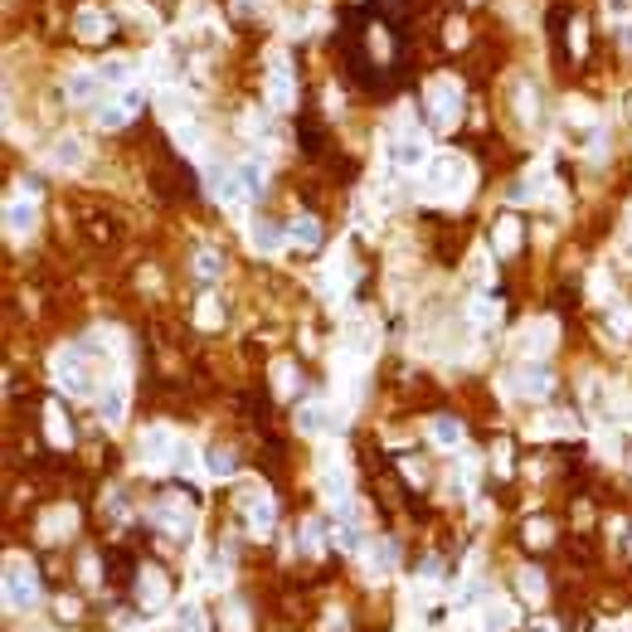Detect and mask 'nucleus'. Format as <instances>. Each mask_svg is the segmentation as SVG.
<instances>
[{"label": "nucleus", "mask_w": 632, "mask_h": 632, "mask_svg": "<svg viewBox=\"0 0 632 632\" xmlns=\"http://www.w3.org/2000/svg\"><path fill=\"white\" fill-rule=\"evenodd\" d=\"M137 594H141V603H146V608H161L165 603V579L156 574V569H146L141 584H137Z\"/></svg>", "instance_id": "13"}, {"label": "nucleus", "mask_w": 632, "mask_h": 632, "mask_svg": "<svg viewBox=\"0 0 632 632\" xmlns=\"http://www.w3.org/2000/svg\"><path fill=\"white\" fill-rule=\"evenodd\" d=\"M287 234H292V244H302V248H316V244H321V224L311 219V214H297Z\"/></svg>", "instance_id": "14"}, {"label": "nucleus", "mask_w": 632, "mask_h": 632, "mask_svg": "<svg viewBox=\"0 0 632 632\" xmlns=\"http://www.w3.org/2000/svg\"><path fill=\"white\" fill-rule=\"evenodd\" d=\"M326 423H331V413L321 409V404H302V409H297V428H302V433H321Z\"/></svg>", "instance_id": "15"}, {"label": "nucleus", "mask_w": 632, "mask_h": 632, "mask_svg": "<svg viewBox=\"0 0 632 632\" xmlns=\"http://www.w3.org/2000/svg\"><path fill=\"white\" fill-rule=\"evenodd\" d=\"M248 521H253V530H273V501L268 496H248Z\"/></svg>", "instance_id": "16"}, {"label": "nucleus", "mask_w": 632, "mask_h": 632, "mask_svg": "<svg viewBox=\"0 0 632 632\" xmlns=\"http://www.w3.org/2000/svg\"><path fill=\"white\" fill-rule=\"evenodd\" d=\"M321 482H326V496H331V501H346V496H351V487H346V472H326Z\"/></svg>", "instance_id": "27"}, {"label": "nucleus", "mask_w": 632, "mask_h": 632, "mask_svg": "<svg viewBox=\"0 0 632 632\" xmlns=\"http://www.w3.org/2000/svg\"><path fill=\"white\" fill-rule=\"evenodd\" d=\"M98 413H103L108 423H122V413H127V389H122V385H108V394L98 399Z\"/></svg>", "instance_id": "12"}, {"label": "nucleus", "mask_w": 632, "mask_h": 632, "mask_svg": "<svg viewBox=\"0 0 632 632\" xmlns=\"http://www.w3.org/2000/svg\"><path fill=\"white\" fill-rule=\"evenodd\" d=\"M195 268H200V277H214V273H219V258H214V253H200Z\"/></svg>", "instance_id": "33"}, {"label": "nucleus", "mask_w": 632, "mask_h": 632, "mask_svg": "<svg viewBox=\"0 0 632 632\" xmlns=\"http://www.w3.org/2000/svg\"><path fill=\"white\" fill-rule=\"evenodd\" d=\"M132 73H137L132 58H112V63H103V83H127Z\"/></svg>", "instance_id": "24"}, {"label": "nucleus", "mask_w": 632, "mask_h": 632, "mask_svg": "<svg viewBox=\"0 0 632 632\" xmlns=\"http://www.w3.org/2000/svg\"><path fill=\"white\" fill-rule=\"evenodd\" d=\"M248 239H253V248H258V253H273L282 234H277V229H273L268 219H253V229H248Z\"/></svg>", "instance_id": "17"}, {"label": "nucleus", "mask_w": 632, "mask_h": 632, "mask_svg": "<svg viewBox=\"0 0 632 632\" xmlns=\"http://www.w3.org/2000/svg\"><path fill=\"white\" fill-rule=\"evenodd\" d=\"M394 165H399V170H418V165H428V141L418 137V132H404V137L394 141Z\"/></svg>", "instance_id": "6"}, {"label": "nucleus", "mask_w": 632, "mask_h": 632, "mask_svg": "<svg viewBox=\"0 0 632 632\" xmlns=\"http://www.w3.org/2000/svg\"><path fill=\"white\" fill-rule=\"evenodd\" d=\"M175 433L170 428H146V438H141V462L146 467H165L170 457H175Z\"/></svg>", "instance_id": "4"}, {"label": "nucleus", "mask_w": 632, "mask_h": 632, "mask_svg": "<svg viewBox=\"0 0 632 632\" xmlns=\"http://www.w3.org/2000/svg\"><path fill=\"white\" fill-rule=\"evenodd\" d=\"M239 185H244V195H258V190H263V165L244 161V165H239Z\"/></svg>", "instance_id": "23"}, {"label": "nucleus", "mask_w": 632, "mask_h": 632, "mask_svg": "<svg viewBox=\"0 0 632 632\" xmlns=\"http://www.w3.org/2000/svg\"><path fill=\"white\" fill-rule=\"evenodd\" d=\"M628 258H632V229H628Z\"/></svg>", "instance_id": "34"}, {"label": "nucleus", "mask_w": 632, "mask_h": 632, "mask_svg": "<svg viewBox=\"0 0 632 632\" xmlns=\"http://www.w3.org/2000/svg\"><path fill=\"white\" fill-rule=\"evenodd\" d=\"M516 244H521L516 219H501V229H496V248H501V253H516Z\"/></svg>", "instance_id": "25"}, {"label": "nucleus", "mask_w": 632, "mask_h": 632, "mask_svg": "<svg viewBox=\"0 0 632 632\" xmlns=\"http://www.w3.org/2000/svg\"><path fill=\"white\" fill-rule=\"evenodd\" d=\"M506 628H511V608L506 603H496V608L482 613V632H506Z\"/></svg>", "instance_id": "22"}, {"label": "nucleus", "mask_w": 632, "mask_h": 632, "mask_svg": "<svg viewBox=\"0 0 632 632\" xmlns=\"http://www.w3.org/2000/svg\"><path fill=\"white\" fill-rule=\"evenodd\" d=\"M49 438H54V442H68V418H63L58 409H49Z\"/></svg>", "instance_id": "28"}, {"label": "nucleus", "mask_w": 632, "mask_h": 632, "mask_svg": "<svg viewBox=\"0 0 632 632\" xmlns=\"http://www.w3.org/2000/svg\"><path fill=\"white\" fill-rule=\"evenodd\" d=\"M433 442L438 447H457L462 442V423L457 418H433Z\"/></svg>", "instance_id": "18"}, {"label": "nucleus", "mask_w": 632, "mask_h": 632, "mask_svg": "<svg viewBox=\"0 0 632 632\" xmlns=\"http://www.w3.org/2000/svg\"><path fill=\"white\" fill-rule=\"evenodd\" d=\"M268 103L273 108H292L297 103V93H292V78H287V63L273 58V68H268Z\"/></svg>", "instance_id": "7"}, {"label": "nucleus", "mask_w": 632, "mask_h": 632, "mask_svg": "<svg viewBox=\"0 0 632 632\" xmlns=\"http://www.w3.org/2000/svg\"><path fill=\"white\" fill-rule=\"evenodd\" d=\"M204 467H209V477H234V457L224 447H209L204 452Z\"/></svg>", "instance_id": "21"}, {"label": "nucleus", "mask_w": 632, "mask_h": 632, "mask_svg": "<svg viewBox=\"0 0 632 632\" xmlns=\"http://www.w3.org/2000/svg\"><path fill=\"white\" fill-rule=\"evenodd\" d=\"M54 165H68V170H73V165H83V146H78L73 137L54 141Z\"/></svg>", "instance_id": "20"}, {"label": "nucleus", "mask_w": 632, "mask_h": 632, "mask_svg": "<svg viewBox=\"0 0 632 632\" xmlns=\"http://www.w3.org/2000/svg\"><path fill=\"white\" fill-rule=\"evenodd\" d=\"M141 103H146V88H122V93H117V103L98 108V127H103V132L127 127V122H132V112H141Z\"/></svg>", "instance_id": "2"}, {"label": "nucleus", "mask_w": 632, "mask_h": 632, "mask_svg": "<svg viewBox=\"0 0 632 632\" xmlns=\"http://www.w3.org/2000/svg\"><path fill=\"white\" fill-rule=\"evenodd\" d=\"M550 370H545V365H525L521 375H516V389H521V394H535V399H540V394H550Z\"/></svg>", "instance_id": "10"}, {"label": "nucleus", "mask_w": 632, "mask_h": 632, "mask_svg": "<svg viewBox=\"0 0 632 632\" xmlns=\"http://www.w3.org/2000/svg\"><path fill=\"white\" fill-rule=\"evenodd\" d=\"M170 467H195V452H190V442H175V457H170Z\"/></svg>", "instance_id": "31"}, {"label": "nucleus", "mask_w": 632, "mask_h": 632, "mask_svg": "<svg viewBox=\"0 0 632 632\" xmlns=\"http://www.w3.org/2000/svg\"><path fill=\"white\" fill-rule=\"evenodd\" d=\"M34 599H39L34 569H25V564H10V569H5V603H10V608H34Z\"/></svg>", "instance_id": "3"}, {"label": "nucleus", "mask_w": 632, "mask_h": 632, "mask_svg": "<svg viewBox=\"0 0 632 632\" xmlns=\"http://www.w3.org/2000/svg\"><path fill=\"white\" fill-rule=\"evenodd\" d=\"M550 346H554V326H550V321H540V326H530V331H525V351L545 356Z\"/></svg>", "instance_id": "19"}, {"label": "nucleus", "mask_w": 632, "mask_h": 632, "mask_svg": "<svg viewBox=\"0 0 632 632\" xmlns=\"http://www.w3.org/2000/svg\"><path fill=\"white\" fill-rule=\"evenodd\" d=\"M472 316H477V321H496V302L492 297H477V302H472Z\"/></svg>", "instance_id": "30"}, {"label": "nucleus", "mask_w": 632, "mask_h": 632, "mask_svg": "<svg viewBox=\"0 0 632 632\" xmlns=\"http://www.w3.org/2000/svg\"><path fill=\"white\" fill-rule=\"evenodd\" d=\"M98 88H103V73H88V68H73V73L63 78V93H68L73 103H88V98H98Z\"/></svg>", "instance_id": "8"}, {"label": "nucleus", "mask_w": 632, "mask_h": 632, "mask_svg": "<svg viewBox=\"0 0 632 632\" xmlns=\"http://www.w3.org/2000/svg\"><path fill=\"white\" fill-rule=\"evenodd\" d=\"M73 29H78V39H93V44H98V39L112 29V20L103 15V10H78V25H73Z\"/></svg>", "instance_id": "11"}, {"label": "nucleus", "mask_w": 632, "mask_h": 632, "mask_svg": "<svg viewBox=\"0 0 632 632\" xmlns=\"http://www.w3.org/2000/svg\"><path fill=\"white\" fill-rule=\"evenodd\" d=\"M161 108H165V117H170V122H175V117H190V103H185L175 88H165V93H161Z\"/></svg>", "instance_id": "26"}, {"label": "nucleus", "mask_w": 632, "mask_h": 632, "mask_svg": "<svg viewBox=\"0 0 632 632\" xmlns=\"http://www.w3.org/2000/svg\"><path fill=\"white\" fill-rule=\"evenodd\" d=\"M521 589H525V599H540V594H545V584H540L535 569H525V574H521Z\"/></svg>", "instance_id": "29"}, {"label": "nucleus", "mask_w": 632, "mask_h": 632, "mask_svg": "<svg viewBox=\"0 0 632 632\" xmlns=\"http://www.w3.org/2000/svg\"><path fill=\"white\" fill-rule=\"evenodd\" d=\"M200 321H204V326L224 321V311H219V302H214V297H209V302H200Z\"/></svg>", "instance_id": "32"}, {"label": "nucleus", "mask_w": 632, "mask_h": 632, "mask_svg": "<svg viewBox=\"0 0 632 632\" xmlns=\"http://www.w3.org/2000/svg\"><path fill=\"white\" fill-rule=\"evenodd\" d=\"M472 185V165L462 156H433L428 161V195H442V200H462Z\"/></svg>", "instance_id": "1"}, {"label": "nucleus", "mask_w": 632, "mask_h": 632, "mask_svg": "<svg viewBox=\"0 0 632 632\" xmlns=\"http://www.w3.org/2000/svg\"><path fill=\"white\" fill-rule=\"evenodd\" d=\"M457 112H462V88H457L452 78H438V83H433V117H438L442 127H452Z\"/></svg>", "instance_id": "5"}, {"label": "nucleus", "mask_w": 632, "mask_h": 632, "mask_svg": "<svg viewBox=\"0 0 632 632\" xmlns=\"http://www.w3.org/2000/svg\"><path fill=\"white\" fill-rule=\"evenodd\" d=\"M5 229L10 234H29L34 229V200H10L5 204Z\"/></svg>", "instance_id": "9"}]
</instances>
